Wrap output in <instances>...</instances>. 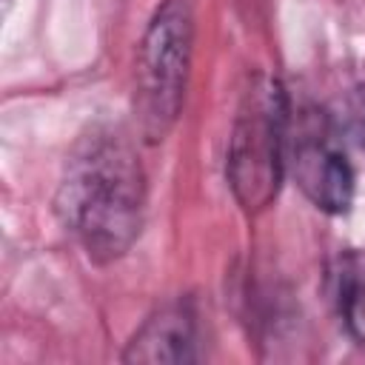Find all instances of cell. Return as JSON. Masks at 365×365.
Wrapping results in <instances>:
<instances>
[{"label":"cell","instance_id":"3957f363","mask_svg":"<svg viewBox=\"0 0 365 365\" xmlns=\"http://www.w3.org/2000/svg\"><path fill=\"white\" fill-rule=\"evenodd\" d=\"M194 20L185 0H165L140 43L134 117L148 143H163L182 108L191 68Z\"/></svg>","mask_w":365,"mask_h":365},{"label":"cell","instance_id":"6da1fadb","mask_svg":"<svg viewBox=\"0 0 365 365\" xmlns=\"http://www.w3.org/2000/svg\"><path fill=\"white\" fill-rule=\"evenodd\" d=\"M143 202L145 177L137 151L120 131H91L74 145L54 211L94 262H111L134 245Z\"/></svg>","mask_w":365,"mask_h":365},{"label":"cell","instance_id":"277c9868","mask_svg":"<svg viewBox=\"0 0 365 365\" xmlns=\"http://www.w3.org/2000/svg\"><path fill=\"white\" fill-rule=\"evenodd\" d=\"M291 171L302 194L328 214H345L354 200V171L328 125L305 123L294 137Z\"/></svg>","mask_w":365,"mask_h":365},{"label":"cell","instance_id":"5b68a950","mask_svg":"<svg viewBox=\"0 0 365 365\" xmlns=\"http://www.w3.org/2000/svg\"><path fill=\"white\" fill-rule=\"evenodd\" d=\"M194 314L182 302H171L151 314L143 328L131 336L123 359L145 362V365H180L194 359Z\"/></svg>","mask_w":365,"mask_h":365},{"label":"cell","instance_id":"52a82bcc","mask_svg":"<svg viewBox=\"0 0 365 365\" xmlns=\"http://www.w3.org/2000/svg\"><path fill=\"white\" fill-rule=\"evenodd\" d=\"M359 131H362V140H365V94H362V103H359Z\"/></svg>","mask_w":365,"mask_h":365},{"label":"cell","instance_id":"7a4b0ae2","mask_svg":"<svg viewBox=\"0 0 365 365\" xmlns=\"http://www.w3.org/2000/svg\"><path fill=\"white\" fill-rule=\"evenodd\" d=\"M288 145V97L277 77L254 74L242 91L228 137V185L248 214L265 211L279 194Z\"/></svg>","mask_w":365,"mask_h":365},{"label":"cell","instance_id":"8992f818","mask_svg":"<svg viewBox=\"0 0 365 365\" xmlns=\"http://www.w3.org/2000/svg\"><path fill=\"white\" fill-rule=\"evenodd\" d=\"M331 294L348 334L365 345V254L345 251L331 268Z\"/></svg>","mask_w":365,"mask_h":365}]
</instances>
